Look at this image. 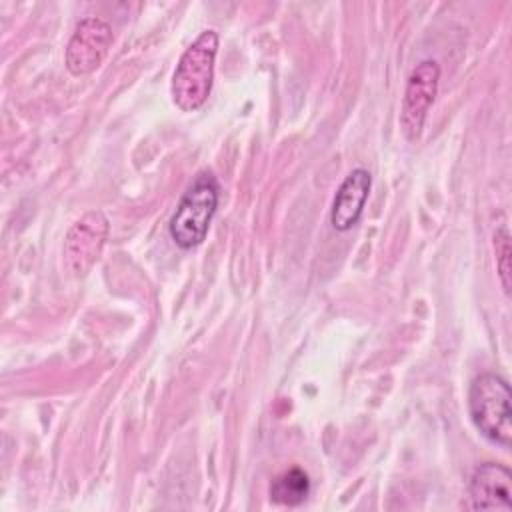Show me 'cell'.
<instances>
[{"mask_svg": "<svg viewBox=\"0 0 512 512\" xmlns=\"http://www.w3.org/2000/svg\"><path fill=\"white\" fill-rule=\"evenodd\" d=\"M372 188V174L366 168H354L338 186L332 208H330V224L336 232L352 230L366 206Z\"/></svg>", "mask_w": 512, "mask_h": 512, "instance_id": "ba28073f", "label": "cell"}, {"mask_svg": "<svg viewBox=\"0 0 512 512\" xmlns=\"http://www.w3.org/2000/svg\"><path fill=\"white\" fill-rule=\"evenodd\" d=\"M512 474L504 464L484 462L476 466L468 482L472 510H512Z\"/></svg>", "mask_w": 512, "mask_h": 512, "instance_id": "52a82bcc", "label": "cell"}, {"mask_svg": "<svg viewBox=\"0 0 512 512\" xmlns=\"http://www.w3.org/2000/svg\"><path fill=\"white\" fill-rule=\"evenodd\" d=\"M218 44V32L208 28L182 52L170 84L172 100L182 112H194L208 100L214 82Z\"/></svg>", "mask_w": 512, "mask_h": 512, "instance_id": "6da1fadb", "label": "cell"}, {"mask_svg": "<svg viewBox=\"0 0 512 512\" xmlns=\"http://www.w3.org/2000/svg\"><path fill=\"white\" fill-rule=\"evenodd\" d=\"M218 200L220 184L216 176L210 170L198 172L182 194L168 224L170 236L178 248L190 250L204 242L210 222L216 214Z\"/></svg>", "mask_w": 512, "mask_h": 512, "instance_id": "3957f363", "label": "cell"}, {"mask_svg": "<svg viewBox=\"0 0 512 512\" xmlns=\"http://www.w3.org/2000/svg\"><path fill=\"white\" fill-rule=\"evenodd\" d=\"M512 392L506 378L496 372H482L468 384V414L474 426L490 442L510 448L512 444Z\"/></svg>", "mask_w": 512, "mask_h": 512, "instance_id": "7a4b0ae2", "label": "cell"}, {"mask_svg": "<svg viewBox=\"0 0 512 512\" xmlns=\"http://www.w3.org/2000/svg\"><path fill=\"white\" fill-rule=\"evenodd\" d=\"M114 42L112 26L98 18L86 16L82 18L64 50V66L72 76L92 74L108 56L110 46Z\"/></svg>", "mask_w": 512, "mask_h": 512, "instance_id": "8992f818", "label": "cell"}, {"mask_svg": "<svg viewBox=\"0 0 512 512\" xmlns=\"http://www.w3.org/2000/svg\"><path fill=\"white\" fill-rule=\"evenodd\" d=\"M108 234L110 222L104 212L90 210L78 218L64 238V268L68 274L86 276L98 262Z\"/></svg>", "mask_w": 512, "mask_h": 512, "instance_id": "5b68a950", "label": "cell"}, {"mask_svg": "<svg viewBox=\"0 0 512 512\" xmlns=\"http://www.w3.org/2000/svg\"><path fill=\"white\" fill-rule=\"evenodd\" d=\"M440 84V64L432 58L420 60L408 74L402 108H400V128L408 142H416L422 134L430 106L436 100Z\"/></svg>", "mask_w": 512, "mask_h": 512, "instance_id": "277c9868", "label": "cell"}, {"mask_svg": "<svg viewBox=\"0 0 512 512\" xmlns=\"http://www.w3.org/2000/svg\"><path fill=\"white\" fill-rule=\"evenodd\" d=\"M310 490H312V484H310L308 474L302 468L294 466V468L278 474L270 482L268 494L274 504L294 508V506H300L310 496Z\"/></svg>", "mask_w": 512, "mask_h": 512, "instance_id": "9c48e42d", "label": "cell"}, {"mask_svg": "<svg viewBox=\"0 0 512 512\" xmlns=\"http://www.w3.org/2000/svg\"><path fill=\"white\" fill-rule=\"evenodd\" d=\"M494 258H496V270H498V280L506 296H510V286H512V244H510V232L506 226L498 228L494 232Z\"/></svg>", "mask_w": 512, "mask_h": 512, "instance_id": "30bf717a", "label": "cell"}]
</instances>
